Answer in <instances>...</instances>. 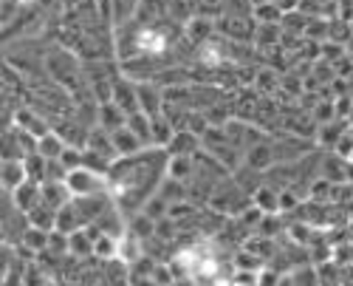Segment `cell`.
<instances>
[{"label":"cell","mask_w":353,"mask_h":286,"mask_svg":"<svg viewBox=\"0 0 353 286\" xmlns=\"http://www.w3.org/2000/svg\"><path fill=\"white\" fill-rule=\"evenodd\" d=\"M68 190L74 198H85V196H102V193H110V184H108V176L105 173H97L91 167H79V170H71L68 179H65Z\"/></svg>","instance_id":"1"},{"label":"cell","mask_w":353,"mask_h":286,"mask_svg":"<svg viewBox=\"0 0 353 286\" xmlns=\"http://www.w3.org/2000/svg\"><path fill=\"white\" fill-rule=\"evenodd\" d=\"M110 102L119 105V108L128 113V117H130V113H139L141 105H139L136 79H130L128 74H116V79H113V99H110Z\"/></svg>","instance_id":"2"},{"label":"cell","mask_w":353,"mask_h":286,"mask_svg":"<svg viewBox=\"0 0 353 286\" xmlns=\"http://www.w3.org/2000/svg\"><path fill=\"white\" fill-rule=\"evenodd\" d=\"M136 91H139V105L141 113L147 117H161L164 113V88L159 82H136Z\"/></svg>","instance_id":"3"},{"label":"cell","mask_w":353,"mask_h":286,"mask_svg":"<svg viewBox=\"0 0 353 286\" xmlns=\"http://www.w3.org/2000/svg\"><path fill=\"white\" fill-rule=\"evenodd\" d=\"M9 196H12L14 207L28 216L34 207L43 204V184H37V182H23V184H20L14 193H9Z\"/></svg>","instance_id":"4"},{"label":"cell","mask_w":353,"mask_h":286,"mask_svg":"<svg viewBox=\"0 0 353 286\" xmlns=\"http://www.w3.org/2000/svg\"><path fill=\"white\" fill-rule=\"evenodd\" d=\"M110 139H113V148H116V156H119V159H128V156H136V153L147 151V148L141 145V139H139L130 128H119V131H113V133H110Z\"/></svg>","instance_id":"5"},{"label":"cell","mask_w":353,"mask_h":286,"mask_svg":"<svg viewBox=\"0 0 353 286\" xmlns=\"http://www.w3.org/2000/svg\"><path fill=\"white\" fill-rule=\"evenodd\" d=\"M203 151V142H201V136H195V133H190V131H179L172 136V142L167 145V153L170 156H195V153H201Z\"/></svg>","instance_id":"6"},{"label":"cell","mask_w":353,"mask_h":286,"mask_svg":"<svg viewBox=\"0 0 353 286\" xmlns=\"http://www.w3.org/2000/svg\"><path fill=\"white\" fill-rule=\"evenodd\" d=\"M77 230H85V218H82L79 207L74 204V198H71V202L63 210H57V233L74 236Z\"/></svg>","instance_id":"7"},{"label":"cell","mask_w":353,"mask_h":286,"mask_svg":"<svg viewBox=\"0 0 353 286\" xmlns=\"http://www.w3.org/2000/svg\"><path fill=\"white\" fill-rule=\"evenodd\" d=\"M99 128L113 133L119 128H128V113L116 105V102H102L99 105Z\"/></svg>","instance_id":"8"},{"label":"cell","mask_w":353,"mask_h":286,"mask_svg":"<svg viewBox=\"0 0 353 286\" xmlns=\"http://www.w3.org/2000/svg\"><path fill=\"white\" fill-rule=\"evenodd\" d=\"M195 176V156H170L167 162V179L190 184Z\"/></svg>","instance_id":"9"},{"label":"cell","mask_w":353,"mask_h":286,"mask_svg":"<svg viewBox=\"0 0 353 286\" xmlns=\"http://www.w3.org/2000/svg\"><path fill=\"white\" fill-rule=\"evenodd\" d=\"M71 190L65 182H46L43 184V204H48L51 210H63L71 202Z\"/></svg>","instance_id":"10"},{"label":"cell","mask_w":353,"mask_h":286,"mask_svg":"<svg viewBox=\"0 0 353 286\" xmlns=\"http://www.w3.org/2000/svg\"><path fill=\"white\" fill-rule=\"evenodd\" d=\"M350 131V122L347 120H336V122H328V125H322L316 131V145H322L325 151H334L336 148V142Z\"/></svg>","instance_id":"11"},{"label":"cell","mask_w":353,"mask_h":286,"mask_svg":"<svg viewBox=\"0 0 353 286\" xmlns=\"http://www.w3.org/2000/svg\"><path fill=\"white\" fill-rule=\"evenodd\" d=\"M23 182H28L26 176V164L20 159H3V190L14 193Z\"/></svg>","instance_id":"12"},{"label":"cell","mask_w":353,"mask_h":286,"mask_svg":"<svg viewBox=\"0 0 353 286\" xmlns=\"http://www.w3.org/2000/svg\"><path fill=\"white\" fill-rule=\"evenodd\" d=\"M65 148H68V142L60 133H57V131H51V133H46L40 139V156L48 159V162H60V156L65 153Z\"/></svg>","instance_id":"13"},{"label":"cell","mask_w":353,"mask_h":286,"mask_svg":"<svg viewBox=\"0 0 353 286\" xmlns=\"http://www.w3.org/2000/svg\"><path fill=\"white\" fill-rule=\"evenodd\" d=\"M156 227H159V221L150 218L147 213L130 216V233H133L139 241H153V238H156Z\"/></svg>","instance_id":"14"},{"label":"cell","mask_w":353,"mask_h":286,"mask_svg":"<svg viewBox=\"0 0 353 286\" xmlns=\"http://www.w3.org/2000/svg\"><path fill=\"white\" fill-rule=\"evenodd\" d=\"M150 128H153V148H164V151H167V145L172 142V136L179 133V131L172 128V122L164 117V113H161V117H153L150 120Z\"/></svg>","instance_id":"15"},{"label":"cell","mask_w":353,"mask_h":286,"mask_svg":"<svg viewBox=\"0 0 353 286\" xmlns=\"http://www.w3.org/2000/svg\"><path fill=\"white\" fill-rule=\"evenodd\" d=\"M128 128L141 139V145L144 148H153V128H150V117L147 113H130L128 117Z\"/></svg>","instance_id":"16"},{"label":"cell","mask_w":353,"mask_h":286,"mask_svg":"<svg viewBox=\"0 0 353 286\" xmlns=\"http://www.w3.org/2000/svg\"><path fill=\"white\" fill-rule=\"evenodd\" d=\"M252 202H254V207H260L263 213H280V190L263 184V187L252 196Z\"/></svg>","instance_id":"17"},{"label":"cell","mask_w":353,"mask_h":286,"mask_svg":"<svg viewBox=\"0 0 353 286\" xmlns=\"http://www.w3.org/2000/svg\"><path fill=\"white\" fill-rule=\"evenodd\" d=\"M28 224L37 227V230H46V233H54L57 230V210H51L48 204H40L28 213Z\"/></svg>","instance_id":"18"},{"label":"cell","mask_w":353,"mask_h":286,"mask_svg":"<svg viewBox=\"0 0 353 286\" xmlns=\"http://www.w3.org/2000/svg\"><path fill=\"white\" fill-rule=\"evenodd\" d=\"M283 15L285 12L277 3H263V6H254V12H252L257 26H277V23H283Z\"/></svg>","instance_id":"19"},{"label":"cell","mask_w":353,"mask_h":286,"mask_svg":"<svg viewBox=\"0 0 353 286\" xmlns=\"http://www.w3.org/2000/svg\"><path fill=\"white\" fill-rule=\"evenodd\" d=\"M23 164H26V176H28V182H37V184L46 182V176H48V159H43L40 153H34V156L23 159Z\"/></svg>","instance_id":"20"},{"label":"cell","mask_w":353,"mask_h":286,"mask_svg":"<svg viewBox=\"0 0 353 286\" xmlns=\"http://www.w3.org/2000/svg\"><path fill=\"white\" fill-rule=\"evenodd\" d=\"M311 120L316 122V128L328 125V122H336L339 117H336V105H334V99H319V102L314 105V111H311Z\"/></svg>","instance_id":"21"},{"label":"cell","mask_w":353,"mask_h":286,"mask_svg":"<svg viewBox=\"0 0 353 286\" xmlns=\"http://www.w3.org/2000/svg\"><path fill=\"white\" fill-rule=\"evenodd\" d=\"M48 238H51V233L37 230V227H28L26 236H23V247L28 252H46L48 249Z\"/></svg>","instance_id":"22"},{"label":"cell","mask_w":353,"mask_h":286,"mask_svg":"<svg viewBox=\"0 0 353 286\" xmlns=\"http://www.w3.org/2000/svg\"><path fill=\"white\" fill-rule=\"evenodd\" d=\"M60 162H63V167L68 170H79V167H85V148H74V145H68L65 148V153L60 156Z\"/></svg>","instance_id":"23"},{"label":"cell","mask_w":353,"mask_h":286,"mask_svg":"<svg viewBox=\"0 0 353 286\" xmlns=\"http://www.w3.org/2000/svg\"><path fill=\"white\" fill-rule=\"evenodd\" d=\"M238 267H241V269H257V267H260V258H252V255L241 252V255H238Z\"/></svg>","instance_id":"24"},{"label":"cell","mask_w":353,"mask_h":286,"mask_svg":"<svg viewBox=\"0 0 353 286\" xmlns=\"http://www.w3.org/2000/svg\"><path fill=\"white\" fill-rule=\"evenodd\" d=\"M274 3L288 15V12H297L300 9V0H274Z\"/></svg>","instance_id":"25"},{"label":"cell","mask_w":353,"mask_h":286,"mask_svg":"<svg viewBox=\"0 0 353 286\" xmlns=\"http://www.w3.org/2000/svg\"><path fill=\"white\" fill-rule=\"evenodd\" d=\"M263 3H274V0H252V6H263Z\"/></svg>","instance_id":"26"},{"label":"cell","mask_w":353,"mask_h":286,"mask_svg":"<svg viewBox=\"0 0 353 286\" xmlns=\"http://www.w3.org/2000/svg\"><path fill=\"white\" fill-rule=\"evenodd\" d=\"M347 122H350V125H353V108H350V117H347Z\"/></svg>","instance_id":"27"}]
</instances>
